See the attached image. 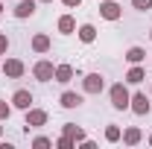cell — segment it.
Masks as SVG:
<instances>
[{"instance_id":"13","label":"cell","mask_w":152,"mask_h":149,"mask_svg":"<svg viewBox=\"0 0 152 149\" xmlns=\"http://www.w3.org/2000/svg\"><path fill=\"white\" fill-rule=\"evenodd\" d=\"M50 47H53L50 35H44V32L32 35V50H35V53H50Z\"/></svg>"},{"instance_id":"14","label":"cell","mask_w":152,"mask_h":149,"mask_svg":"<svg viewBox=\"0 0 152 149\" xmlns=\"http://www.w3.org/2000/svg\"><path fill=\"white\" fill-rule=\"evenodd\" d=\"M73 67L70 64H56V76H53V82H61V85H67L70 79H73Z\"/></svg>"},{"instance_id":"15","label":"cell","mask_w":152,"mask_h":149,"mask_svg":"<svg viewBox=\"0 0 152 149\" xmlns=\"http://www.w3.org/2000/svg\"><path fill=\"white\" fill-rule=\"evenodd\" d=\"M143 79H146V70H143L140 64H132L129 73H126V82H129V85H140Z\"/></svg>"},{"instance_id":"31","label":"cell","mask_w":152,"mask_h":149,"mask_svg":"<svg viewBox=\"0 0 152 149\" xmlns=\"http://www.w3.org/2000/svg\"><path fill=\"white\" fill-rule=\"evenodd\" d=\"M149 38H152V29H149Z\"/></svg>"},{"instance_id":"22","label":"cell","mask_w":152,"mask_h":149,"mask_svg":"<svg viewBox=\"0 0 152 149\" xmlns=\"http://www.w3.org/2000/svg\"><path fill=\"white\" fill-rule=\"evenodd\" d=\"M132 6L137 9V12H149V9H152V0H132Z\"/></svg>"},{"instance_id":"23","label":"cell","mask_w":152,"mask_h":149,"mask_svg":"<svg viewBox=\"0 0 152 149\" xmlns=\"http://www.w3.org/2000/svg\"><path fill=\"white\" fill-rule=\"evenodd\" d=\"M9 114H12V105L0 99V120H9Z\"/></svg>"},{"instance_id":"8","label":"cell","mask_w":152,"mask_h":149,"mask_svg":"<svg viewBox=\"0 0 152 149\" xmlns=\"http://www.w3.org/2000/svg\"><path fill=\"white\" fill-rule=\"evenodd\" d=\"M99 15L105 20H120L123 9H120V3H114V0H102V3H99Z\"/></svg>"},{"instance_id":"19","label":"cell","mask_w":152,"mask_h":149,"mask_svg":"<svg viewBox=\"0 0 152 149\" xmlns=\"http://www.w3.org/2000/svg\"><path fill=\"white\" fill-rule=\"evenodd\" d=\"M105 140H108V143H120V140H123V129L114 126V123H108V126H105Z\"/></svg>"},{"instance_id":"28","label":"cell","mask_w":152,"mask_h":149,"mask_svg":"<svg viewBox=\"0 0 152 149\" xmlns=\"http://www.w3.org/2000/svg\"><path fill=\"white\" fill-rule=\"evenodd\" d=\"M38 3H53V0H38Z\"/></svg>"},{"instance_id":"5","label":"cell","mask_w":152,"mask_h":149,"mask_svg":"<svg viewBox=\"0 0 152 149\" xmlns=\"http://www.w3.org/2000/svg\"><path fill=\"white\" fill-rule=\"evenodd\" d=\"M3 73H6V79H20V76L26 73V64L20 58H6L3 61Z\"/></svg>"},{"instance_id":"27","label":"cell","mask_w":152,"mask_h":149,"mask_svg":"<svg viewBox=\"0 0 152 149\" xmlns=\"http://www.w3.org/2000/svg\"><path fill=\"white\" fill-rule=\"evenodd\" d=\"M0 15H3V0H0Z\"/></svg>"},{"instance_id":"3","label":"cell","mask_w":152,"mask_h":149,"mask_svg":"<svg viewBox=\"0 0 152 149\" xmlns=\"http://www.w3.org/2000/svg\"><path fill=\"white\" fill-rule=\"evenodd\" d=\"M47 120H50V114L44 111V108H26V131L29 129H41V126H47Z\"/></svg>"},{"instance_id":"1","label":"cell","mask_w":152,"mask_h":149,"mask_svg":"<svg viewBox=\"0 0 152 149\" xmlns=\"http://www.w3.org/2000/svg\"><path fill=\"white\" fill-rule=\"evenodd\" d=\"M108 99H111V108H117V111H126V108H129V99H132V93H129V88H126L123 82H114L111 88H108Z\"/></svg>"},{"instance_id":"9","label":"cell","mask_w":152,"mask_h":149,"mask_svg":"<svg viewBox=\"0 0 152 149\" xmlns=\"http://www.w3.org/2000/svg\"><path fill=\"white\" fill-rule=\"evenodd\" d=\"M38 9V0H18V6H15V18H32Z\"/></svg>"},{"instance_id":"6","label":"cell","mask_w":152,"mask_h":149,"mask_svg":"<svg viewBox=\"0 0 152 149\" xmlns=\"http://www.w3.org/2000/svg\"><path fill=\"white\" fill-rule=\"evenodd\" d=\"M129 108H132L134 114H137V117H146V114H149V99H146V93H132V99H129Z\"/></svg>"},{"instance_id":"25","label":"cell","mask_w":152,"mask_h":149,"mask_svg":"<svg viewBox=\"0 0 152 149\" xmlns=\"http://www.w3.org/2000/svg\"><path fill=\"white\" fill-rule=\"evenodd\" d=\"M79 146H82V149H96V143H94V140H88V137H85V140H82Z\"/></svg>"},{"instance_id":"17","label":"cell","mask_w":152,"mask_h":149,"mask_svg":"<svg viewBox=\"0 0 152 149\" xmlns=\"http://www.w3.org/2000/svg\"><path fill=\"white\" fill-rule=\"evenodd\" d=\"M61 134H67V137H73L76 143H82V140H85V131L79 129L76 123H64V126H61Z\"/></svg>"},{"instance_id":"16","label":"cell","mask_w":152,"mask_h":149,"mask_svg":"<svg viewBox=\"0 0 152 149\" xmlns=\"http://www.w3.org/2000/svg\"><path fill=\"white\" fill-rule=\"evenodd\" d=\"M58 32H61V35H73V32H76L73 15H61V18H58Z\"/></svg>"},{"instance_id":"4","label":"cell","mask_w":152,"mask_h":149,"mask_svg":"<svg viewBox=\"0 0 152 149\" xmlns=\"http://www.w3.org/2000/svg\"><path fill=\"white\" fill-rule=\"evenodd\" d=\"M102 88H105V76L102 73H88L82 79V91L85 93H99Z\"/></svg>"},{"instance_id":"26","label":"cell","mask_w":152,"mask_h":149,"mask_svg":"<svg viewBox=\"0 0 152 149\" xmlns=\"http://www.w3.org/2000/svg\"><path fill=\"white\" fill-rule=\"evenodd\" d=\"M61 3H64V6H67V9H73V6H79V3H82V0H61Z\"/></svg>"},{"instance_id":"11","label":"cell","mask_w":152,"mask_h":149,"mask_svg":"<svg viewBox=\"0 0 152 149\" xmlns=\"http://www.w3.org/2000/svg\"><path fill=\"white\" fill-rule=\"evenodd\" d=\"M143 140V131L137 129V126H129V129H123V143L126 146H137Z\"/></svg>"},{"instance_id":"18","label":"cell","mask_w":152,"mask_h":149,"mask_svg":"<svg viewBox=\"0 0 152 149\" xmlns=\"http://www.w3.org/2000/svg\"><path fill=\"white\" fill-rule=\"evenodd\" d=\"M143 58H146V50H143V47H129V50H126V61H129V64H140Z\"/></svg>"},{"instance_id":"2","label":"cell","mask_w":152,"mask_h":149,"mask_svg":"<svg viewBox=\"0 0 152 149\" xmlns=\"http://www.w3.org/2000/svg\"><path fill=\"white\" fill-rule=\"evenodd\" d=\"M32 76H35L38 82H53V76H56V64L47 61V58H41V61L32 64Z\"/></svg>"},{"instance_id":"32","label":"cell","mask_w":152,"mask_h":149,"mask_svg":"<svg viewBox=\"0 0 152 149\" xmlns=\"http://www.w3.org/2000/svg\"><path fill=\"white\" fill-rule=\"evenodd\" d=\"M149 93H152V88H149Z\"/></svg>"},{"instance_id":"20","label":"cell","mask_w":152,"mask_h":149,"mask_svg":"<svg viewBox=\"0 0 152 149\" xmlns=\"http://www.w3.org/2000/svg\"><path fill=\"white\" fill-rule=\"evenodd\" d=\"M56 146L58 149H76V140H73V137H67V134H61V137L56 140Z\"/></svg>"},{"instance_id":"30","label":"cell","mask_w":152,"mask_h":149,"mask_svg":"<svg viewBox=\"0 0 152 149\" xmlns=\"http://www.w3.org/2000/svg\"><path fill=\"white\" fill-rule=\"evenodd\" d=\"M0 134H3V126H0Z\"/></svg>"},{"instance_id":"29","label":"cell","mask_w":152,"mask_h":149,"mask_svg":"<svg viewBox=\"0 0 152 149\" xmlns=\"http://www.w3.org/2000/svg\"><path fill=\"white\" fill-rule=\"evenodd\" d=\"M149 146H152V134H149Z\"/></svg>"},{"instance_id":"24","label":"cell","mask_w":152,"mask_h":149,"mask_svg":"<svg viewBox=\"0 0 152 149\" xmlns=\"http://www.w3.org/2000/svg\"><path fill=\"white\" fill-rule=\"evenodd\" d=\"M6 50H9V38H6V35H3V32H0V56H3Z\"/></svg>"},{"instance_id":"12","label":"cell","mask_w":152,"mask_h":149,"mask_svg":"<svg viewBox=\"0 0 152 149\" xmlns=\"http://www.w3.org/2000/svg\"><path fill=\"white\" fill-rule=\"evenodd\" d=\"M76 32H79V41H82V44H94L96 41V26L94 23H82Z\"/></svg>"},{"instance_id":"10","label":"cell","mask_w":152,"mask_h":149,"mask_svg":"<svg viewBox=\"0 0 152 149\" xmlns=\"http://www.w3.org/2000/svg\"><path fill=\"white\" fill-rule=\"evenodd\" d=\"M58 105H61V108H79V105H82V93L64 91L61 96H58Z\"/></svg>"},{"instance_id":"21","label":"cell","mask_w":152,"mask_h":149,"mask_svg":"<svg viewBox=\"0 0 152 149\" xmlns=\"http://www.w3.org/2000/svg\"><path fill=\"white\" fill-rule=\"evenodd\" d=\"M32 146H35V149H47V146H53V140L44 137V134H38V137H32Z\"/></svg>"},{"instance_id":"7","label":"cell","mask_w":152,"mask_h":149,"mask_svg":"<svg viewBox=\"0 0 152 149\" xmlns=\"http://www.w3.org/2000/svg\"><path fill=\"white\" fill-rule=\"evenodd\" d=\"M12 108H20V111L32 108V93L26 91V88H18V91L12 93Z\"/></svg>"}]
</instances>
